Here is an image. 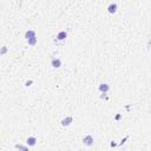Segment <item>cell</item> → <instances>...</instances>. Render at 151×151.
Instances as JSON below:
<instances>
[{"instance_id":"30bf717a","label":"cell","mask_w":151,"mask_h":151,"mask_svg":"<svg viewBox=\"0 0 151 151\" xmlns=\"http://www.w3.org/2000/svg\"><path fill=\"white\" fill-rule=\"evenodd\" d=\"M16 149H20V150H27V146L20 145V144H17V145H16Z\"/></svg>"},{"instance_id":"6da1fadb","label":"cell","mask_w":151,"mask_h":151,"mask_svg":"<svg viewBox=\"0 0 151 151\" xmlns=\"http://www.w3.org/2000/svg\"><path fill=\"white\" fill-rule=\"evenodd\" d=\"M83 143H84L86 146H92V145H93V143H94V140H93V138H92L91 135H87V136H85V137H84Z\"/></svg>"},{"instance_id":"4fadbf2b","label":"cell","mask_w":151,"mask_h":151,"mask_svg":"<svg viewBox=\"0 0 151 151\" xmlns=\"http://www.w3.org/2000/svg\"><path fill=\"white\" fill-rule=\"evenodd\" d=\"M128 138H129V136H126V137H125L124 139H122V143H120L119 145H123V144H124V143H125V140H128Z\"/></svg>"},{"instance_id":"8fae6325","label":"cell","mask_w":151,"mask_h":151,"mask_svg":"<svg viewBox=\"0 0 151 151\" xmlns=\"http://www.w3.org/2000/svg\"><path fill=\"white\" fill-rule=\"evenodd\" d=\"M7 52V47L6 46H2L1 49H0V54H5Z\"/></svg>"},{"instance_id":"5bb4252c","label":"cell","mask_w":151,"mask_h":151,"mask_svg":"<svg viewBox=\"0 0 151 151\" xmlns=\"http://www.w3.org/2000/svg\"><path fill=\"white\" fill-rule=\"evenodd\" d=\"M120 118H122V114H117L116 116V120H119Z\"/></svg>"},{"instance_id":"277c9868","label":"cell","mask_w":151,"mask_h":151,"mask_svg":"<svg viewBox=\"0 0 151 151\" xmlns=\"http://www.w3.org/2000/svg\"><path fill=\"white\" fill-rule=\"evenodd\" d=\"M109 90H110L109 84H106V83H102V84H99V91H100V92H103V93H106Z\"/></svg>"},{"instance_id":"8992f818","label":"cell","mask_w":151,"mask_h":151,"mask_svg":"<svg viewBox=\"0 0 151 151\" xmlns=\"http://www.w3.org/2000/svg\"><path fill=\"white\" fill-rule=\"evenodd\" d=\"M51 65H52V67H54V69H59L60 66H61V60L60 59H53L52 60V63H51Z\"/></svg>"},{"instance_id":"ba28073f","label":"cell","mask_w":151,"mask_h":151,"mask_svg":"<svg viewBox=\"0 0 151 151\" xmlns=\"http://www.w3.org/2000/svg\"><path fill=\"white\" fill-rule=\"evenodd\" d=\"M27 43H28V45H31V46H34L37 44V37H32V38H30V39H27Z\"/></svg>"},{"instance_id":"7c38bea8","label":"cell","mask_w":151,"mask_h":151,"mask_svg":"<svg viewBox=\"0 0 151 151\" xmlns=\"http://www.w3.org/2000/svg\"><path fill=\"white\" fill-rule=\"evenodd\" d=\"M32 83H33L32 80H27L26 83H25V86H27V87H28V86H31V84H32Z\"/></svg>"},{"instance_id":"7a4b0ae2","label":"cell","mask_w":151,"mask_h":151,"mask_svg":"<svg viewBox=\"0 0 151 151\" xmlns=\"http://www.w3.org/2000/svg\"><path fill=\"white\" fill-rule=\"evenodd\" d=\"M72 122H73V117L69 116V117H66V118L63 119V120L60 122V124H61V126H69V125L72 124Z\"/></svg>"},{"instance_id":"52a82bcc","label":"cell","mask_w":151,"mask_h":151,"mask_svg":"<svg viewBox=\"0 0 151 151\" xmlns=\"http://www.w3.org/2000/svg\"><path fill=\"white\" fill-rule=\"evenodd\" d=\"M67 38V33L65 32V31H61V32L58 33V36H57V39L58 40H64Z\"/></svg>"},{"instance_id":"5b68a950","label":"cell","mask_w":151,"mask_h":151,"mask_svg":"<svg viewBox=\"0 0 151 151\" xmlns=\"http://www.w3.org/2000/svg\"><path fill=\"white\" fill-rule=\"evenodd\" d=\"M26 143H27V146H34L37 144V138L36 137H28Z\"/></svg>"},{"instance_id":"3957f363","label":"cell","mask_w":151,"mask_h":151,"mask_svg":"<svg viewBox=\"0 0 151 151\" xmlns=\"http://www.w3.org/2000/svg\"><path fill=\"white\" fill-rule=\"evenodd\" d=\"M117 8H118V6L116 2H112V4H110L108 7V12L110 14H114L116 12H117Z\"/></svg>"},{"instance_id":"9c48e42d","label":"cell","mask_w":151,"mask_h":151,"mask_svg":"<svg viewBox=\"0 0 151 151\" xmlns=\"http://www.w3.org/2000/svg\"><path fill=\"white\" fill-rule=\"evenodd\" d=\"M25 37H26V39H30V38H32V37H36V32L34 31H27L26 33H25Z\"/></svg>"}]
</instances>
